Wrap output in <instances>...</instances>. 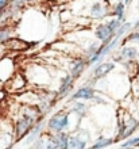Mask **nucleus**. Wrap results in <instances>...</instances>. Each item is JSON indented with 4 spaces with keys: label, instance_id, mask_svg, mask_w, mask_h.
<instances>
[{
    "label": "nucleus",
    "instance_id": "f257e3e1",
    "mask_svg": "<svg viewBox=\"0 0 139 149\" xmlns=\"http://www.w3.org/2000/svg\"><path fill=\"white\" fill-rule=\"evenodd\" d=\"M66 125H68V117L66 115H61V114L53 117L50 119V122H49V126L54 130H62Z\"/></svg>",
    "mask_w": 139,
    "mask_h": 149
},
{
    "label": "nucleus",
    "instance_id": "f03ea898",
    "mask_svg": "<svg viewBox=\"0 0 139 149\" xmlns=\"http://www.w3.org/2000/svg\"><path fill=\"white\" fill-rule=\"evenodd\" d=\"M115 68V65L111 63H105V64H101L100 67L96 68V71H95V76L96 77H103L104 74H107L109 71H112Z\"/></svg>",
    "mask_w": 139,
    "mask_h": 149
},
{
    "label": "nucleus",
    "instance_id": "7ed1b4c3",
    "mask_svg": "<svg viewBox=\"0 0 139 149\" xmlns=\"http://www.w3.org/2000/svg\"><path fill=\"white\" fill-rule=\"evenodd\" d=\"M112 30L109 29L108 24H103V26H100V27L96 30V36L99 37L100 39H103V41H105V39H109V37L112 36Z\"/></svg>",
    "mask_w": 139,
    "mask_h": 149
},
{
    "label": "nucleus",
    "instance_id": "20e7f679",
    "mask_svg": "<svg viewBox=\"0 0 139 149\" xmlns=\"http://www.w3.org/2000/svg\"><path fill=\"white\" fill-rule=\"evenodd\" d=\"M74 99H91L93 98V91L91 88H81L78 90L73 96Z\"/></svg>",
    "mask_w": 139,
    "mask_h": 149
},
{
    "label": "nucleus",
    "instance_id": "39448f33",
    "mask_svg": "<svg viewBox=\"0 0 139 149\" xmlns=\"http://www.w3.org/2000/svg\"><path fill=\"white\" fill-rule=\"evenodd\" d=\"M68 148L69 149H84L85 142L80 141L77 138H70V140H68Z\"/></svg>",
    "mask_w": 139,
    "mask_h": 149
},
{
    "label": "nucleus",
    "instance_id": "423d86ee",
    "mask_svg": "<svg viewBox=\"0 0 139 149\" xmlns=\"http://www.w3.org/2000/svg\"><path fill=\"white\" fill-rule=\"evenodd\" d=\"M123 56L124 57H128V58L136 57V49H134V47H126L123 50Z\"/></svg>",
    "mask_w": 139,
    "mask_h": 149
},
{
    "label": "nucleus",
    "instance_id": "0eeeda50",
    "mask_svg": "<svg viewBox=\"0 0 139 149\" xmlns=\"http://www.w3.org/2000/svg\"><path fill=\"white\" fill-rule=\"evenodd\" d=\"M30 125V121H22L18 123V130H19L20 133H23V130L27 129V126Z\"/></svg>",
    "mask_w": 139,
    "mask_h": 149
},
{
    "label": "nucleus",
    "instance_id": "6e6552de",
    "mask_svg": "<svg viewBox=\"0 0 139 149\" xmlns=\"http://www.w3.org/2000/svg\"><path fill=\"white\" fill-rule=\"evenodd\" d=\"M108 144H111V141H109V140H100V141H99V144L93 145V149H100V148H103V146L108 145Z\"/></svg>",
    "mask_w": 139,
    "mask_h": 149
},
{
    "label": "nucleus",
    "instance_id": "1a4fd4ad",
    "mask_svg": "<svg viewBox=\"0 0 139 149\" xmlns=\"http://www.w3.org/2000/svg\"><path fill=\"white\" fill-rule=\"evenodd\" d=\"M138 142H139V137L138 138H134V140H130L128 142L123 144V145H122V148H127V146H130V145H135V144H138Z\"/></svg>",
    "mask_w": 139,
    "mask_h": 149
},
{
    "label": "nucleus",
    "instance_id": "9d476101",
    "mask_svg": "<svg viewBox=\"0 0 139 149\" xmlns=\"http://www.w3.org/2000/svg\"><path fill=\"white\" fill-rule=\"evenodd\" d=\"M108 26H109V29H111L112 31H115L116 29H118V27L120 26V24H119V20H112V22L108 24Z\"/></svg>",
    "mask_w": 139,
    "mask_h": 149
},
{
    "label": "nucleus",
    "instance_id": "9b49d317",
    "mask_svg": "<svg viewBox=\"0 0 139 149\" xmlns=\"http://www.w3.org/2000/svg\"><path fill=\"white\" fill-rule=\"evenodd\" d=\"M8 38V33L6 30H0V42H3Z\"/></svg>",
    "mask_w": 139,
    "mask_h": 149
},
{
    "label": "nucleus",
    "instance_id": "f8f14e48",
    "mask_svg": "<svg viewBox=\"0 0 139 149\" xmlns=\"http://www.w3.org/2000/svg\"><path fill=\"white\" fill-rule=\"evenodd\" d=\"M116 15L119 16V18H122V16H123V6H122V4H119V6H118V8H116Z\"/></svg>",
    "mask_w": 139,
    "mask_h": 149
},
{
    "label": "nucleus",
    "instance_id": "ddd939ff",
    "mask_svg": "<svg viewBox=\"0 0 139 149\" xmlns=\"http://www.w3.org/2000/svg\"><path fill=\"white\" fill-rule=\"evenodd\" d=\"M82 67H84V64H82V63H80V64H78L77 67L74 68V71H73V74H77V73H78V71H80V69H81Z\"/></svg>",
    "mask_w": 139,
    "mask_h": 149
},
{
    "label": "nucleus",
    "instance_id": "4468645a",
    "mask_svg": "<svg viewBox=\"0 0 139 149\" xmlns=\"http://www.w3.org/2000/svg\"><path fill=\"white\" fill-rule=\"evenodd\" d=\"M130 39H138V41H139V33H136V34L131 36V37H130Z\"/></svg>",
    "mask_w": 139,
    "mask_h": 149
},
{
    "label": "nucleus",
    "instance_id": "2eb2a0df",
    "mask_svg": "<svg viewBox=\"0 0 139 149\" xmlns=\"http://www.w3.org/2000/svg\"><path fill=\"white\" fill-rule=\"evenodd\" d=\"M6 1H7V0H0V10H1V8L4 7V4H6Z\"/></svg>",
    "mask_w": 139,
    "mask_h": 149
},
{
    "label": "nucleus",
    "instance_id": "dca6fc26",
    "mask_svg": "<svg viewBox=\"0 0 139 149\" xmlns=\"http://www.w3.org/2000/svg\"><path fill=\"white\" fill-rule=\"evenodd\" d=\"M14 1L18 4V3H23V1H28V0H14Z\"/></svg>",
    "mask_w": 139,
    "mask_h": 149
},
{
    "label": "nucleus",
    "instance_id": "f3484780",
    "mask_svg": "<svg viewBox=\"0 0 139 149\" xmlns=\"http://www.w3.org/2000/svg\"><path fill=\"white\" fill-rule=\"evenodd\" d=\"M128 3H130V0H126V4H128Z\"/></svg>",
    "mask_w": 139,
    "mask_h": 149
}]
</instances>
